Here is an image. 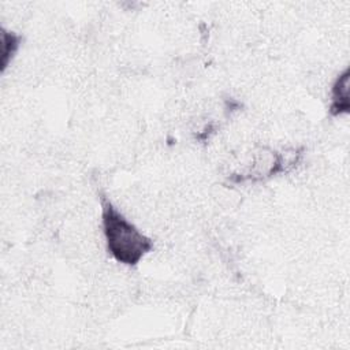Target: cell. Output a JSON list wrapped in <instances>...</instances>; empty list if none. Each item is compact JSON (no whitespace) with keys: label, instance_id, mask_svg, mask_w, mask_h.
Segmentation results:
<instances>
[{"label":"cell","instance_id":"obj_1","mask_svg":"<svg viewBox=\"0 0 350 350\" xmlns=\"http://www.w3.org/2000/svg\"><path fill=\"white\" fill-rule=\"evenodd\" d=\"M101 227L109 254L120 264L137 265L153 249V241L105 196L101 197Z\"/></svg>","mask_w":350,"mask_h":350},{"label":"cell","instance_id":"obj_2","mask_svg":"<svg viewBox=\"0 0 350 350\" xmlns=\"http://www.w3.org/2000/svg\"><path fill=\"white\" fill-rule=\"evenodd\" d=\"M350 109L349 101V68H345L334 81L331 88V104L329 113L339 116L347 113Z\"/></svg>","mask_w":350,"mask_h":350},{"label":"cell","instance_id":"obj_3","mask_svg":"<svg viewBox=\"0 0 350 350\" xmlns=\"http://www.w3.org/2000/svg\"><path fill=\"white\" fill-rule=\"evenodd\" d=\"M21 45V36L8 31L5 29L1 30V71H5V68L11 64L12 59L15 57L18 49Z\"/></svg>","mask_w":350,"mask_h":350}]
</instances>
